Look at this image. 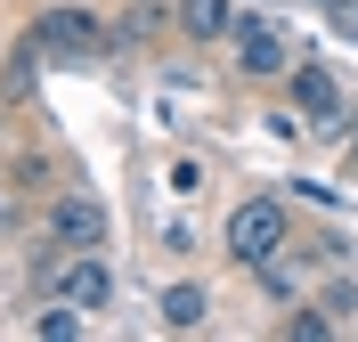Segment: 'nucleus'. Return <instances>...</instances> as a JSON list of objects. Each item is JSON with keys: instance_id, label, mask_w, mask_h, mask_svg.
<instances>
[{"instance_id": "f257e3e1", "label": "nucleus", "mask_w": 358, "mask_h": 342, "mask_svg": "<svg viewBox=\"0 0 358 342\" xmlns=\"http://www.w3.org/2000/svg\"><path fill=\"white\" fill-rule=\"evenodd\" d=\"M33 41L57 57V66H90V57H114V24L98 17V8H82V0H49L41 17H33Z\"/></svg>"}, {"instance_id": "f03ea898", "label": "nucleus", "mask_w": 358, "mask_h": 342, "mask_svg": "<svg viewBox=\"0 0 358 342\" xmlns=\"http://www.w3.org/2000/svg\"><path fill=\"white\" fill-rule=\"evenodd\" d=\"M285 236H293V220H285V204H277V196H245V204L228 212V228H220V245H228V261H236V269L277 261V252H285Z\"/></svg>"}, {"instance_id": "7ed1b4c3", "label": "nucleus", "mask_w": 358, "mask_h": 342, "mask_svg": "<svg viewBox=\"0 0 358 342\" xmlns=\"http://www.w3.org/2000/svg\"><path fill=\"white\" fill-rule=\"evenodd\" d=\"M228 41H236V73H245V82H285L293 73V49H285V33L268 17H236Z\"/></svg>"}, {"instance_id": "20e7f679", "label": "nucleus", "mask_w": 358, "mask_h": 342, "mask_svg": "<svg viewBox=\"0 0 358 342\" xmlns=\"http://www.w3.org/2000/svg\"><path fill=\"white\" fill-rule=\"evenodd\" d=\"M106 204H98V196H90V187H66V196H57V204H49V236H57V245H106Z\"/></svg>"}, {"instance_id": "39448f33", "label": "nucleus", "mask_w": 358, "mask_h": 342, "mask_svg": "<svg viewBox=\"0 0 358 342\" xmlns=\"http://www.w3.org/2000/svg\"><path fill=\"white\" fill-rule=\"evenodd\" d=\"M285 114H310V122H342V82L326 66H293L285 73Z\"/></svg>"}, {"instance_id": "423d86ee", "label": "nucleus", "mask_w": 358, "mask_h": 342, "mask_svg": "<svg viewBox=\"0 0 358 342\" xmlns=\"http://www.w3.org/2000/svg\"><path fill=\"white\" fill-rule=\"evenodd\" d=\"M179 33L196 49H220L236 33V0H179Z\"/></svg>"}, {"instance_id": "0eeeda50", "label": "nucleus", "mask_w": 358, "mask_h": 342, "mask_svg": "<svg viewBox=\"0 0 358 342\" xmlns=\"http://www.w3.org/2000/svg\"><path fill=\"white\" fill-rule=\"evenodd\" d=\"M155 310H163V326H171V334H196V326L212 318V294H203V285H171Z\"/></svg>"}, {"instance_id": "6e6552de", "label": "nucleus", "mask_w": 358, "mask_h": 342, "mask_svg": "<svg viewBox=\"0 0 358 342\" xmlns=\"http://www.w3.org/2000/svg\"><path fill=\"white\" fill-rule=\"evenodd\" d=\"M114 41H122V49H155L163 41V8H155V0H131V8L114 17Z\"/></svg>"}, {"instance_id": "1a4fd4ad", "label": "nucleus", "mask_w": 358, "mask_h": 342, "mask_svg": "<svg viewBox=\"0 0 358 342\" xmlns=\"http://www.w3.org/2000/svg\"><path fill=\"white\" fill-rule=\"evenodd\" d=\"M334 326H342V318H334V310H326V301H317V310H293V318L277 326V334H285V342H326V334H334Z\"/></svg>"}, {"instance_id": "9d476101", "label": "nucleus", "mask_w": 358, "mask_h": 342, "mask_svg": "<svg viewBox=\"0 0 358 342\" xmlns=\"http://www.w3.org/2000/svg\"><path fill=\"white\" fill-rule=\"evenodd\" d=\"M82 310H73V301H57V310H41V318H33V334H41V342H73V334H82Z\"/></svg>"}, {"instance_id": "9b49d317", "label": "nucleus", "mask_w": 358, "mask_h": 342, "mask_svg": "<svg viewBox=\"0 0 358 342\" xmlns=\"http://www.w3.org/2000/svg\"><path fill=\"white\" fill-rule=\"evenodd\" d=\"M163 187H171V196H203V163H196V155H179L171 171H163Z\"/></svg>"}, {"instance_id": "f8f14e48", "label": "nucleus", "mask_w": 358, "mask_h": 342, "mask_svg": "<svg viewBox=\"0 0 358 342\" xmlns=\"http://www.w3.org/2000/svg\"><path fill=\"white\" fill-rule=\"evenodd\" d=\"M317 301H326V310H334V318H342V326H350V318H358V285H326V294H317Z\"/></svg>"}]
</instances>
